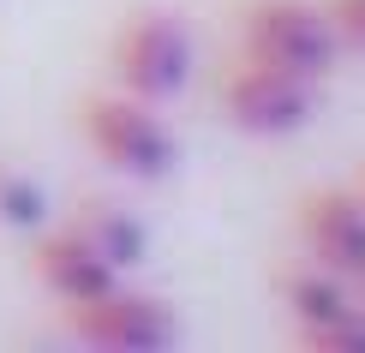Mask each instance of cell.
I'll use <instances>...</instances> for the list:
<instances>
[{
	"mask_svg": "<svg viewBox=\"0 0 365 353\" xmlns=\"http://www.w3.org/2000/svg\"><path fill=\"white\" fill-rule=\"evenodd\" d=\"M78 132L114 174L126 180H168L174 174V132L156 120V102H138L126 90H90L78 102Z\"/></svg>",
	"mask_w": 365,
	"mask_h": 353,
	"instance_id": "cell-1",
	"label": "cell"
},
{
	"mask_svg": "<svg viewBox=\"0 0 365 353\" xmlns=\"http://www.w3.org/2000/svg\"><path fill=\"white\" fill-rule=\"evenodd\" d=\"M216 102H222V114L234 120L240 132L287 138V132H299L317 114V78L287 72V66H269V60L240 48L222 66V78H216Z\"/></svg>",
	"mask_w": 365,
	"mask_h": 353,
	"instance_id": "cell-2",
	"label": "cell"
},
{
	"mask_svg": "<svg viewBox=\"0 0 365 353\" xmlns=\"http://www.w3.org/2000/svg\"><path fill=\"white\" fill-rule=\"evenodd\" d=\"M108 72H114V90H126V96L168 102L192 78V30L162 6L126 12L108 42Z\"/></svg>",
	"mask_w": 365,
	"mask_h": 353,
	"instance_id": "cell-3",
	"label": "cell"
},
{
	"mask_svg": "<svg viewBox=\"0 0 365 353\" xmlns=\"http://www.w3.org/2000/svg\"><path fill=\"white\" fill-rule=\"evenodd\" d=\"M60 329L102 353H162L180 342V324L168 305L156 294H132L126 282L102 287L90 300H66L60 305Z\"/></svg>",
	"mask_w": 365,
	"mask_h": 353,
	"instance_id": "cell-4",
	"label": "cell"
},
{
	"mask_svg": "<svg viewBox=\"0 0 365 353\" xmlns=\"http://www.w3.org/2000/svg\"><path fill=\"white\" fill-rule=\"evenodd\" d=\"M240 48L269 60V66L306 72L324 84V72L336 66V30H329L317 0H246L240 6Z\"/></svg>",
	"mask_w": 365,
	"mask_h": 353,
	"instance_id": "cell-5",
	"label": "cell"
},
{
	"mask_svg": "<svg viewBox=\"0 0 365 353\" xmlns=\"http://www.w3.org/2000/svg\"><path fill=\"white\" fill-rule=\"evenodd\" d=\"M294 227H299V245H306L312 264L347 275V282H365V198L354 186H324V192H306L294 204Z\"/></svg>",
	"mask_w": 365,
	"mask_h": 353,
	"instance_id": "cell-6",
	"label": "cell"
},
{
	"mask_svg": "<svg viewBox=\"0 0 365 353\" xmlns=\"http://www.w3.org/2000/svg\"><path fill=\"white\" fill-rule=\"evenodd\" d=\"M30 270H36V282L54 294V305L90 300V294H102V287L120 282V270L102 252H90L72 227H54V234H42L36 245H30Z\"/></svg>",
	"mask_w": 365,
	"mask_h": 353,
	"instance_id": "cell-7",
	"label": "cell"
},
{
	"mask_svg": "<svg viewBox=\"0 0 365 353\" xmlns=\"http://www.w3.org/2000/svg\"><path fill=\"white\" fill-rule=\"evenodd\" d=\"M72 234H78L90 252H102L108 264L126 275L132 264H144V252H150V234H144V222L138 216H126L120 204H108V198H84L78 210H72Z\"/></svg>",
	"mask_w": 365,
	"mask_h": 353,
	"instance_id": "cell-8",
	"label": "cell"
},
{
	"mask_svg": "<svg viewBox=\"0 0 365 353\" xmlns=\"http://www.w3.org/2000/svg\"><path fill=\"white\" fill-rule=\"evenodd\" d=\"M282 300H287V312H294V324H317V317H329V312H341V305H354V282L306 257L299 270L282 275Z\"/></svg>",
	"mask_w": 365,
	"mask_h": 353,
	"instance_id": "cell-9",
	"label": "cell"
},
{
	"mask_svg": "<svg viewBox=\"0 0 365 353\" xmlns=\"http://www.w3.org/2000/svg\"><path fill=\"white\" fill-rule=\"evenodd\" d=\"M294 342L312 353H365V305H341V312L317 317V324H294Z\"/></svg>",
	"mask_w": 365,
	"mask_h": 353,
	"instance_id": "cell-10",
	"label": "cell"
},
{
	"mask_svg": "<svg viewBox=\"0 0 365 353\" xmlns=\"http://www.w3.org/2000/svg\"><path fill=\"white\" fill-rule=\"evenodd\" d=\"M0 222L6 227H42V192L24 174H0Z\"/></svg>",
	"mask_w": 365,
	"mask_h": 353,
	"instance_id": "cell-11",
	"label": "cell"
},
{
	"mask_svg": "<svg viewBox=\"0 0 365 353\" xmlns=\"http://www.w3.org/2000/svg\"><path fill=\"white\" fill-rule=\"evenodd\" d=\"M317 6H324L329 30H336V48L365 54V0H317Z\"/></svg>",
	"mask_w": 365,
	"mask_h": 353,
	"instance_id": "cell-12",
	"label": "cell"
},
{
	"mask_svg": "<svg viewBox=\"0 0 365 353\" xmlns=\"http://www.w3.org/2000/svg\"><path fill=\"white\" fill-rule=\"evenodd\" d=\"M354 192H359V198H365V168H359V180H354Z\"/></svg>",
	"mask_w": 365,
	"mask_h": 353,
	"instance_id": "cell-13",
	"label": "cell"
},
{
	"mask_svg": "<svg viewBox=\"0 0 365 353\" xmlns=\"http://www.w3.org/2000/svg\"><path fill=\"white\" fill-rule=\"evenodd\" d=\"M359 287H365V282H359Z\"/></svg>",
	"mask_w": 365,
	"mask_h": 353,
	"instance_id": "cell-14",
	"label": "cell"
}]
</instances>
